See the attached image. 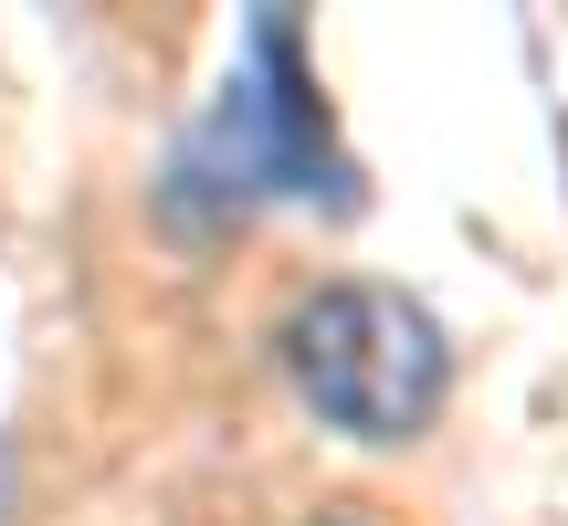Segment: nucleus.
<instances>
[{
  "instance_id": "obj_1",
  "label": "nucleus",
  "mask_w": 568,
  "mask_h": 526,
  "mask_svg": "<svg viewBox=\"0 0 568 526\" xmlns=\"http://www.w3.org/2000/svg\"><path fill=\"white\" fill-rule=\"evenodd\" d=\"M284 380L347 443H422L453 401V337L422 295L337 274L284 316Z\"/></svg>"
},
{
  "instance_id": "obj_3",
  "label": "nucleus",
  "mask_w": 568,
  "mask_h": 526,
  "mask_svg": "<svg viewBox=\"0 0 568 526\" xmlns=\"http://www.w3.org/2000/svg\"><path fill=\"white\" fill-rule=\"evenodd\" d=\"M295 526H379L368 506H326V516H295Z\"/></svg>"
},
{
  "instance_id": "obj_2",
  "label": "nucleus",
  "mask_w": 568,
  "mask_h": 526,
  "mask_svg": "<svg viewBox=\"0 0 568 526\" xmlns=\"http://www.w3.org/2000/svg\"><path fill=\"white\" fill-rule=\"evenodd\" d=\"M347 201V159L326 138L316 105V63H305L295 21L264 11L243 32V63H232L222 105L190 127L180 169H169V201L180 211H253V201Z\"/></svg>"
}]
</instances>
